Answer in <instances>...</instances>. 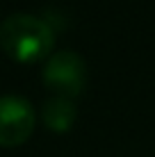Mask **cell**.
<instances>
[{
	"instance_id": "1",
	"label": "cell",
	"mask_w": 155,
	"mask_h": 157,
	"mask_svg": "<svg viewBox=\"0 0 155 157\" xmlns=\"http://www.w3.org/2000/svg\"><path fill=\"white\" fill-rule=\"evenodd\" d=\"M52 46H55V30L39 16L12 14L0 23V48L14 62H41L50 55Z\"/></svg>"
},
{
	"instance_id": "2",
	"label": "cell",
	"mask_w": 155,
	"mask_h": 157,
	"mask_svg": "<svg viewBox=\"0 0 155 157\" xmlns=\"http://www.w3.org/2000/svg\"><path fill=\"white\" fill-rule=\"evenodd\" d=\"M44 84L62 98H76L87 84V64L76 50H60L48 57L44 66Z\"/></svg>"
},
{
	"instance_id": "3",
	"label": "cell",
	"mask_w": 155,
	"mask_h": 157,
	"mask_svg": "<svg viewBox=\"0 0 155 157\" xmlns=\"http://www.w3.org/2000/svg\"><path fill=\"white\" fill-rule=\"evenodd\" d=\"M37 125L34 107L23 96H0V146L14 148L32 137Z\"/></svg>"
},
{
	"instance_id": "4",
	"label": "cell",
	"mask_w": 155,
	"mask_h": 157,
	"mask_svg": "<svg viewBox=\"0 0 155 157\" xmlns=\"http://www.w3.org/2000/svg\"><path fill=\"white\" fill-rule=\"evenodd\" d=\"M76 118H78V107L71 98L50 96L41 105V121L52 132H66V130H71Z\"/></svg>"
}]
</instances>
